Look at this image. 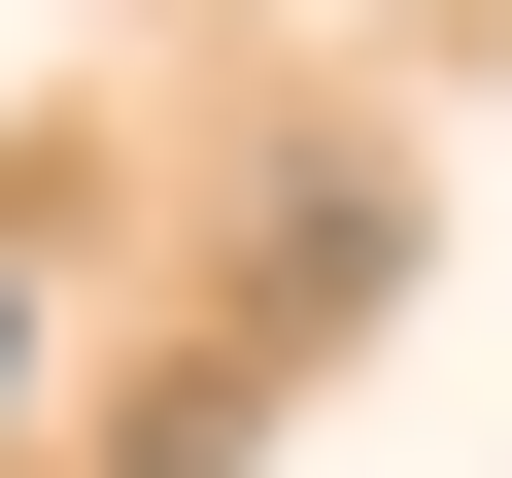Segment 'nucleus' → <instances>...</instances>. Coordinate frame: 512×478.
Instances as JSON below:
<instances>
[{"label": "nucleus", "instance_id": "obj_1", "mask_svg": "<svg viewBox=\"0 0 512 478\" xmlns=\"http://www.w3.org/2000/svg\"><path fill=\"white\" fill-rule=\"evenodd\" d=\"M0 410H35V274H0Z\"/></svg>", "mask_w": 512, "mask_h": 478}]
</instances>
